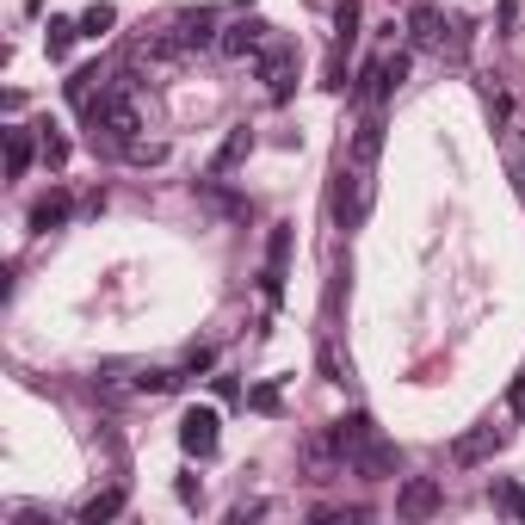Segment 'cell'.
Masks as SVG:
<instances>
[{
  "label": "cell",
  "instance_id": "6da1fadb",
  "mask_svg": "<svg viewBox=\"0 0 525 525\" xmlns=\"http://www.w3.org/2000/svg\"><path fill=\"white\" fill-rule=\"evenodd\" d=\"M130 87H136V81H130V75H118V81L105 87V93H99V99L87 105V112H81V118L93 124V136L105 130V136H112V143H130V136L143 130V112H136V99H130Z\"/></svg>",
  "mask_w": 525,
  "mask_h": 525
},
{
  "label": "cell",
  "instance_id": "7a4b0ae2",
  "mask_svg": "<svg viewBox=\"0 0 525 525\" xmlns=\"http://www.w3.org/2000/svg\"><path fill=\"white\" fill-rule=\"evenodd\" d=\"M408 31H414V44H420V50H439V56H445V50H464L458 25H451L439 7H414V13H408Z\"/></svg>",
  "mask_w": 525,
  "mask_h": 525
},
{
  "label": "cell",
  "instance_id": "3957f363",
  "mask_svg": "<svg viewBox=\"0 0 525 525\" xmlns=\"http://www.w3.org/2000/svg\"><path fill=\"white\" fill-rule=\"evenodd\" d=\"M260 81H266V93L285 105L291 93H297V50L291 44H266L260 50Z\"/></svg>",
  "mask_w": 525,
  "mask_h": 525
},
{
  "label": "cell",
  "instance_id": "277c9868",
  "mask_svg": "<svg viewBox=\"0 0 525 525\" xmlns=\"http://www.w3.org/2000/svg\"><path fill=\"white\" fill-rule=\"evenodd\" d=\"M439 507H445L439 476H408V482L396 488V519H433Z\"/></svg>",
  "mask_w": 525,
  "mask_h": 525
},
{
  "label": "cell",
  "instance_id": "5b68a950",
  "mask_svg": "<svg viewBox=\"0 0 525 525\" xmlns=\"http://www.w3.org/2000/svg\"><path fill=\"white\" fill-rule=\"evenodd\" d=\"M217 439H223L217 408H186V420H180V445L192 451V458H210V451H217Z\"/></svg>",
  "mask_w": 525,
  "mask_h": 525
},
{
  "label": "cell",
  "instance_id": "8992f818",
  "mask_svg": "<svg viewBox=\"0 0 525 525\" xmlns=\"http://www.w3.org/2000/svg\"><path fill=\"white\" fill-rule=\"evenodd\" d=\"M377 155H383V105H371V112L359 118V130H353V149H346V161H353L359 173H371V167H377Z\"/></svg>",
  "mask_w": 525,
  "mask_h": 525
},
{
  "label": "cell",
  "instance_id": "52a82bcc",
  "mask_svg": "<svg viewBox=\"0 0 525 525\" xmlns=\"http://www.w3.org/2000/svg\"><path fill=\"white\" fill-rule=\"evenodd\" d=\"M285 254H291V229L278 223V229L266 235V272H260V291H266V303H278V297H285Z\"/></svg>",
  "mask_w": 525,
  "mask_h": 525
},
{
  "label": "cell",
  "instance_id": "ba28073f",
  "mask_svg": "<svg viewBox=\"0 0 525 525\" xmlns=\"http://www.w3.org/2000/svg\"><path fill=\"white\" fill-rule=\"evenodd\" d=\"M173 38H180V50H186V56L210 50V44H217V13H210V7H198V13H180V19H173Z\"/></svg>",
  "mask_w": 525,
  "mask_h": 525
},
{
  "label": "cell",
  "instance_id": "9c48e42d",
  "mask_svg": "<svg viewBox=\"0 0 525 525\" xmlns=\"http://www.w3.org/2000/svg\"><path fill=\"white\" fill-rule=\"evenodd\" d=\"M396 464H402V458H396V445H390V439H371V445H365L346 470L365 476V482H390V476H396Z\"/></svg>",
  "mask_w": 525,
  "mask_h": 525
},
{
  "label": "cell",
  "instance_id": "30bf717a",
  "mask_svg": "<svg viewBox=\"0 0 525 525\" xmlns=\"http://www.w3.org/2000/svg\"><path fill=\"white\" fill-rule=\"evenodd\" d=\"M501 445H507L501 427H476V433H464L458 445H451V464H464V470H470V464H482V458H495Z\"/></svg>",
  "mask_w": 525,
  "mask_h": 525
},
{
  "label": "cell",
  "instance_id": "8fae6325",
  "mask_svg": "<svg viewBox=\"0 0 525 525\" xmlns=\"http://www.w3.org/2000/svg\"><path fill=\"white\" fill-rule=\"evenodd\" d=\"M266 31H272V25L241 19V25H229L223 38H217V50H223V56H260V50H266Z\"/></svg>",
  "mask_w": 525,
  "mask_h": 525
},
{
  "label": "cell",
  "instance_id": "7c38bea8",
  "mask_svg": "<svg viewBox=\"0 0 525 525\" xmlns=\"http://www.w3.org/2000/svg\"><path fill=\"white\" fill-rule=\"evenodd\" d=\"M328 433H334V445L346 451V464H353V458H359V451H365V445L377 439V427H371V414H346V420H334V427H328Z\"/></svg>",
  "mask_w": 525,
  "mask_h": 525
},
{
  "label": "cell",
  "instance_id": "4fadbf2b",
  "mask_svg": "<svg viewBox=\"0 0 525 525\" xmlns=\"http://www.w3.org/2000/svg\"><path fill=\"white\" fill-rule=\"evenodd\" d=\"M248 149H254V130H248V124L229 130V136H223V149H217V161H210V173H235L241 161H248Z\"/></svg>",
  "mask_w": 525,
  "mask_h": 525
},
{
  "label": "cell",
  "instance_id": "5bb4252c",
  "mask_svg": "<svg viewBox=\"0 0 525 525\" xmlns=\"http://www.w3.org/2000/svg\"><path fill=\"white\" fill-rule=\"evenodd\" d=\"M62 223H68V192H44L38 204H31V229H38V235H50Z\"/></svg>",
  "mask_w": 525,
  "mask_h": 525
},
{
  "label": "cell",
  "instance_id": "9a60e30c",
  "mask_svg": "<svg viewBox=\"0 0 525 525\" xmlns=\"http://www.w3.org/2000/svg\"><path fill=\"white\" fill-rule=\"evenodd\" d=\"M62 93H68V99H75L81 112H87V105H93V99L105 93V75H99V62H93V68H75V75H68V87H62Z\"/></svg>",
  "mask_w": 525,
  "mask_h": 525
},
{
  "label": "cell",
  "instance_id": "2e32d148",
  "mask_svg": "<svg viewBox=\"0 0 525 525\" xmlns=\"http://www.w3.org/2000/svg\"><path fill=\"white\" fill-rule=\"evenodd\" d=\"M124 513V488H105V495L81 501V525H99V519H118Z\"/></svg>",
  "mask_w": 525,
  "mask_h": 525
},
{
  "label": "cell",
  "instance_id": "e0dca14e",
  "mask_svg": "<svg viewBox=\"0 0 525 525\" xmlns=\"http://www.w3.org/2000/svg\"><path fill=\"white\" fill-rule=\"evenodd\" d=\"M31 167V130H7V180H25Z\"/></svg>",
  "mask_w": 525,
  "mask_h": 525
},
{
  "label": "cell",
  "instance_id": "ac0fdd59",
  "mask_svg": "<svg viewBox=\"0 0 525 525\" xmlns=\"http://www.w3.org/2000/svg\"><path fill=\"white\" fill-rule=\"evenodd\" d=\"M75 38H81V19H50L44 50H50V56H68V50H75Z\"/></svg>",
  "mask_w": 525,
  "mask_h": 525
},
{
  "label": "cell",
  "instance_id": "d6986e66",
  "mask_svg": "<svg viewBox=\"0 0 525 525\" xmlns=\"http://www.w3.org/2000/svg\"><path fill=\"white\" fill-rule=\"evenodd\" d=\"M112 25H118V13H112V7L99 0V7H87V13H81V38H105Z\"/></svg>",
  "mask_w": 525,
  "mask_h": 525
},
{
  "label": "cell",
  "instance_id": "ffe728a7",
  "mask_svg": "<svg viewBox=\"0 0 525 525\" xmlns=\"http://www.w3.org/2000/svg\"><path fill=\"white\" fill-rule=\"evenodd\" d=\"M334 25H340V50H353V38H359V0H340Z\"/></svg>",
  "mask_w": 525,
  "mask_h": 525
},
{
  "label": "cell",
  "instance_id": "44dd1931",
  "mask_svg": "<svg viewBox=\"0 0 525 525\" xmlns=\"http://www.w3.org/2000/svg\"><path fill=\"white\" fill-rule=\"evenodd\" d=\"M136 390H143V396H167V390H180V371H143V377H136Z\"/></svg>",
  "mask_w": 525,
  "mask_h": 525
},
{
  "label": "cell",
  "instance_id": "7402d4cb",
  "mask_svg": "<svg viewBox=\"0 0 525 525\" xmlns=\"http://www.w3.org/2000/svg\"><path fill=\"white\" fill-rule=\"evenodd\" d=\"M248 402H254L260 414H278V402H285V396H278V383H260V390H254Z\"/></svg>",
  "mask_w": 525,
  "mask_h": 525
},
{
  "label": "cell",
  "instance_id": "603a6c76",
  "mask_svg": "<svg viewBox=\"0 0 525 525\" xmlns=\"http://www.w3.org/2000/svg\"><path fill=\"white\" fill-rule=\"evenodd\" d=\"M124 155H130V161H161V143H143V136H130Z\"/></svg>",
  "mask_w": 525,
  "mask_h": 525
},
{
  "label": "cell",
  "instance_id": "cb8c5ba5",
  "mask_svg": "<svg viewBox=\"0 0 525 525\" xmlns=\"http://www.w3.org/2000/svg\"><path fill=\"white\" fill-rule=\"evenodd\" d=\"M44 161H50V167H62V161H68V143H62L56 130H44Z\"/></svg>",
  "mask_w": 525,
  "mask_h": 525
},
{
  "label": "cell",
  "instance_id": "d4e9b609",
  "mask_svg": "<svg viewBox=\"0 0 525 525\" xmlns=\"http://www.w3.org/2000/svg\"><path fill=\"white\" fill-rule=\"evenodd\" d=\"M488 112H495V124H507V118H513V99H507L501 87H488Z\"/></svg>",
  "mask_w": 525,
  "mask_h": 525
},
{
  "label": "cell",
  "instance_id": "484cf974",
  "mask_svg": "<svg viewBox=\"0 0 525 525\" xmlns=\"http://www.w3.org/2000/svg\"><path fill=\"white\" fill-rule=\"evenodd\" d=\"M322 371H328V383H346V365H340L334 346H322Z\"/></svg>",
  "mask_w": 525,
  "mask_h": 525
},
{
  "label": "cell",
  "instance_id": "4316f807",
  "mask_svg": "<svg viewBox=\"0 0 525 525\" xmlns=\"http://www.w3.org/2000/svg\"><path fill=\"white\" fill-rule=\"evenodd\" d=\"M210 359H217L210 346H192V353H186V371H210Z\"/></svg>",
  "mask_w": 525,
  "mask_h": 525
},
{
  "label": "cell",
  "instance_id": "83f0119b",
  "mask_svg": "<svg viewBox=\"0 0 525 525\" xmlns=\"http://www.w3.org/2000/svg\"><path fill=\"white\" fill-rule=\"evenodd\" d=\"M513 513H519V519H525V495H513Z\"/></svg>",
  "mask_w": 525,
  "mask_h": 525
}]
</instances>
